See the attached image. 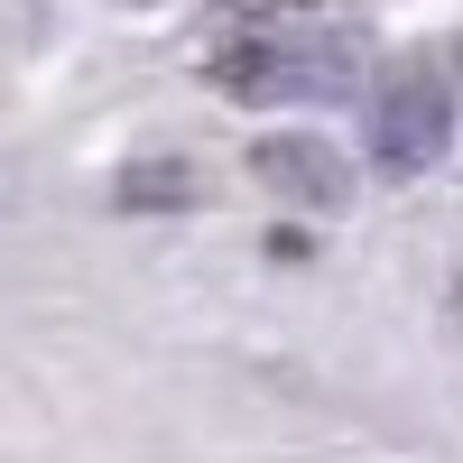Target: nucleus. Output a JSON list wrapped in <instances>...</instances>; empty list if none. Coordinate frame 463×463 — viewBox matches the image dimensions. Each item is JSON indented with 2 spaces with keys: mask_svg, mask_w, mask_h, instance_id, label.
<instances>
[{
  "mask_svg": "<svg viewBox=\"0 0 463 463\" xmlns=\"http://www.w3.org/2000/svg\"><path fill=\"white\" fill-rule=\"evenodd\" d=\"M353 65H362V19L343 10H260L222 37L213 56V84L241 93V102H334L353 93Z\"/></svg>",
  "mask_w": 463,
  "mask_h": 463,
  "instance_id": "obj_1",
  "label": "nucleus"
},
{
  "mask_svg": "<svg viewBox=\"0 0 463 463\" xmlns=\"http://www.w3.org/2000/svg\"><path fill=\"white\" fill-rule=\"evenodd\" d=\"M250 176H269L288 204H343V195H353V167H343L325 139H306V130L260 139V148H250Z\"/></svg>",
  "mask_w": 463,
  "mask_h": 463,
  "instance_id": "obj_3",
  "label": "nucleus"
},
{
  "mask_svg": "<svg viewBox=\"0 0 463 463\" xmlns=\"http://www.w3.org/2000/svg\"><path fill=\"white\" fill-rule=\"evenodd\" d=\"M454 148V84L427 65V56H399L371 93V158L390 176H417Z\"/></svg>",
  "mask_w": 463,
  "mask_h": 463,
  "instance_id": "obj_2",
  "label": "nucleus"
}]
</instances>
